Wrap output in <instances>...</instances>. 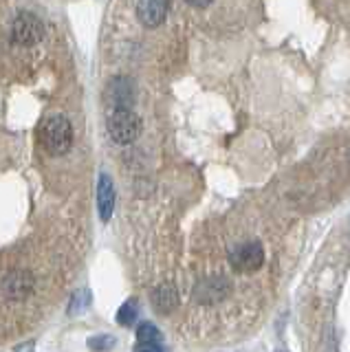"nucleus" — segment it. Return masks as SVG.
Masks as SVG:
<instances>
[{
    "mask_svg": "<svg viewBox=\"0 0 350 352\" xmlns=\"http://www.w3.org/2000/svg\"><path fill=\"white\" fill-rule=\"evenodd\" d=\"M42 36H45V25H42V20L36 16V14H20L14 25H12V40L20 47H31V44H36Z\"/></svg>",
    "mask_w": 350,
    "mask_h": 352,
    "instance_id": "obj_4",
    "label": "nucleus"
},
{
    "mask_svg": "<svg viewBox=\"0 0 350 352\" xmlns=\"http://www.w3.org/2000/svg\"><path fill=\"white\" fill-rule=\"evenodd\" d=\"M89 346H91L93 350H108L111 346H115V339H113V337H93V339L89 341Z\"/></svg>",
    "mask_w": 350,
    "mask_h": 352,
    "instance_id": "obj_12",
    "label": "nucleus"
},
{
    "mask_svg": "<svg viewBox=\"0 0 350 352\" xmlns=\"http://www.w3.org/2000/svg\"><path fill=\"white\" fill-rule=\"evenodd\" d=\"M40 141L53 157L67 154L73 146V126L64 115L47 117L40 126Z\"/></svg>",
    "mask_w": 350,
    "mask_h": 352,
    "instance_id": "obj_1",
    "label": "nucleus"
},
{
    "mask_svg": "<svg viewBox=\"0 0 350 352\" xmlns=\"http://www.w3.org/2000/svg\"><path fill=\"white\" fill-rule=\"evenodd\" d=\"M89 302H91V297H89V293H78L73 297V302H71V313H75V311H80V308H84V306H89Z\"/></svg>",
    "mask_w": 350,
    "mask_h": 352,
    "instance_id": "obj_13",
    "label": "nucleus"
},
{
    "mask_svg": "<svg viewBox=\"0 0 350 352\" xmlns=\"http://www.w3.org/2000/svg\"><path fill=\"white\" fill-rule=\"evenodd\" d=\"M174 304H177V295H174L170 286H161V289L155 293V306L161 308V311H170Z\"/></svg>",
    "mask_w": 350,
    "mask_h": 352,
    "instance_id": "obj_10",
    "label": "nucleus"
},
{
    "mask_svg": "<svg viewBox=\"0 0 350 352\" xmlns=\"http://www.w3.org/2000/svg\"><path fill=\"white\" fill-rule=\"evenodd\" d=\"M36 286L34 273L27 269H16L3 280V293L7 300H25Z\"/></svg>",
    "mask_w": 350,
    "mask_h": 352,
    "instance_id": "obj_5",
    "label": "nucleus"
},
{
    "mask_svg": "<svg viewBox=\"0 0 350 352\" xmlns=\"http://www.w3.org/2000/svg\"><path fill=\"white\" fill-rule=\"evenodd\" d=\"M229 262H232L234 271L238 273H254L262 267L265 262V249L260 242H243V245L234 247V251L229 253Z\"/></svg>",
    "mask_w": 350,
    "mask_h": 352,
    "instance_id": "obj_3",
    "label": "nucleus"
},
{
    "mask_svg": "<svg viewBox=\"0 0 350 352\" xmlns=\"http://www.w3.org/2000/svg\"><path fill=\"white\" fill-rule=\"evenodd\" d=\"M135 352H163L161 344H137Z\"/></svg>",
    "mask_w": 350,
    "mask_h": 352,
    "instance_id": "obj_14",
    "label": "nucleus"
},
{
    "mask_svg": "<svg viewBox=\"0 0 350 352\" xmlns=\"http://www.w3.org/2000/svg\"><path fill=\"white\" fill-rule=\"evenodd\" d=\"M137 341L139 344H161V333L155 324L144 322L137 328Z\"/></svg>",
    "mask_w": 350,
    "mask_h": 352,
    "instance_id": "obj_9",
    "label": "nucleus"
},
{
    "mask_svg": "<svg viewBox=\"0 0 350 352\" xmlns=\"http://www.w3.org/2000/svg\"><path fill=\"white\" fill-rule=\"evenodd\" d=\"M97 207H100V218L108 223L115 209V185L108 174L100 176V185H97Z\"/></svg>",
    "mask_w": 350,
    "mask_h": 352,
    "instance_id": "obj_7",
    "label": "nucleus"
},
{
    "mask_svg": "<svg viewBox=\"0 0 350 352\" xmlns=\"http://www.w3.org/2000/svg\"><path fill=\"white\" fill-rule=\"evenodd\" d=\"M108 135L119 146H128L141 135V119L133 110H111L108 115Z\"/></svg>",
    "mask_w": 350,
    "mask_h": 352,
    "instance_id": "obj_2",
    "label": "nucleus"
},
{
    "mask_svg": "<svg viewBox=\"0 0 350 352\" xmlns=\"http://www.w3.org/2000/svg\"><path fill=\"white\" fill-rule=\"evenodd\" d=\"M168 3H161V0H148V3H139L137 5V16L144 22L146 27H159L168 16Z\"/></svg>",
    "mask_w": 350,
    "mask_h": 352,
    "instance_id": "obj_8",
    "label": "nucleus"
},
{
    "mask_svg": "<svg viewBox=\"0 0 350 352\" xmlns=\"http://www.w3.org/2000/svg\"><path fill=\"white\" fill-rule=\"evenodd\" d=\"M137 319V302L135 300H128L117 313V322L122 326H130Z\"/></svg>",
    "mask_w": 350,
    "mask_h": 352,
    "instance_id": "obj_11",
    "label": "nucleus"
},
{
    "mask_svg": "<svg viewBox=\"0 0 350 352\" xmlns=\"http://www.w3.org/2000/svg\"><path fill=\"white\" fill-rule=\"evenodd\" d=\"M106 97L113 110H130V106L135 102L133 82L126 80V77H115V80L108 84Z\"/></svg>",
    "mask_w": 350,
    "mask_h": 352,
    "instance_id": "obj_6",
    "label": "nucleus"
}]
</instances>
